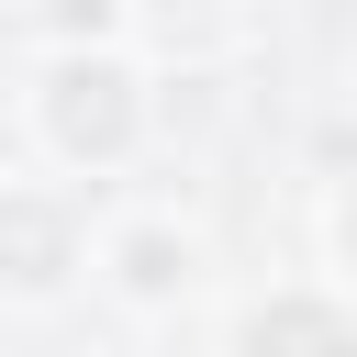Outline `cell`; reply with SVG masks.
Segmentation results:
<instances>
[{"label": "cell", "mask_w": 357, "mask_h": 357, "mask_svg": "<svg viewBox=\"0 0 357 357\" xmlns=\"http://www.w3.org/2000/svg\"><path fill=\"white\" fill-rule=\"evenodd\" d=\"M145 0H22V33L33 45H123Z\"/></svg>", "instance_id": "5"}, {"label": "cell", "mask_w": 357, "mask_h": 357, "mask_svg": "<svg viewBox=\"0 0 357 357\" xmlns=\"http://www.w3.org/2000/svg\"><path fill=\"white\" fill-rule=\"evenodd\" d=\"M212 357H357V290L346 279H268L223 312Z\"/></svg>", "instance_id": "4"}, {"label": "cell", "mask_w": 357, "mask_h": 357, "mask_svg": "<svg viewBox=\"0 0 357 357\" xmlns=\"http://www.w3.org/2000/svg\"><path fill=\"white\" fill-rule=\"evenodd\" d=\"M89 223L78 178H0V312H67L89 290Z\"/></svg>", "instance_id": "3"}, {"label": "cell", "mask_w": 357, "mask_h": 357, "mask_svg": "<svg viewBox=\"0 0 357 357\" xmlns=\"http://www.w3.org/2000/svg\"><path fill=\"white\" fill-rule=\"evenodd\" d=\"M312 234H324V279H346V290H357V167H346V178L324 190Z\"/></svg>", "instance_id": "6"}, {"label": "cell", "mask_w": 357, "mask_h": 357, "mask_svg": "<svg viewBox=\"0 0 357 357\" xmlns=\"http://www.w3.org/2000/svg\"><path fill=\"white\" fill-rule=\"evenodd\" d=\"M89 290L112 312H134V324H178L212 290V234L178 201H112L89 223Z\"/></svg>", "instance_id": "2"}, {"label": "cell", "mask_w": 357, "mask_h": 357, "mask_svg": "<svg viewBox=\"0 0 357 357\" xmlns=\"http://www.w3.org/2000/svg\"><path fill=\"white\" fill-rule=\"evenodd\" d=\"M156 123H167V100H156V67L134 56V33L123 45H33V67H22V145L56 178L100 190V178L145 167Z\"/></svg>", "instance_id": "1"}, {"label": "cell", "mask_w": 357, "mask_h": 357, "mask_svg": "<svg viewBox=\"0 0 357 357\" xmlns=\"http://www.w3.org/2000/svg\"><path fill=\"white\" fill-rule=\"evenodd\" d=\"M167 11H178V0H167ZM190 11H223V0H190Z\"/></svg>", "instance_id": "7"}]
</instances>
